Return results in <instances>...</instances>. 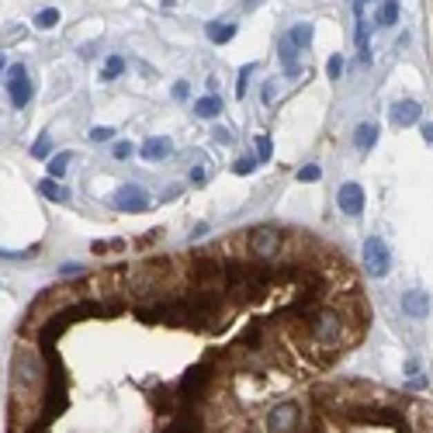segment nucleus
<instances>
[{"label": "nucleus", "instance_id": "f257e3e1", "mask_svg": "<svg viewBox=\"0 0 433 433\" xmlns=\"http://www.w3.org/2000/svg\"><path fill=\"white\" fill-rule=\"evenodd\" d=\"M11 385H15V398L21 402H32L46 392V360L28 347H15V357H11Z\"/></svg>", "mask_w": 433, "mask_h": 433}, {"label": "nucleus", "instance_id": "f03ea898", "mask_svg": "<svg viewBox=\"0 0 433 433\" xmlns=\"http://www.w3.org/2000/svg\"><path fill=\"white\" fill-rule=\"evenodd\" d=\"M302 323H305V333H309V340L312 343H319V347H326V350H336V347H343V340H347V316L340 312V309H333V305H312L305 316H302Z\"/></svg>", "mask_w": 433, "mask_h": 433}, {"label": "nucleus", "instance_id": "7ed1b4c3", "mask_svg": "<svg viewBox=\"0 0 433 433\" xmlns=\"http://www.w3.org/2000/svg\"><path fill=\"white\" fill-rule=\"evenodd\" d=\"M285 250V233L278 226H253L247 233V257L257 264H274Z\"/></svg>", "mask_w": 433, "mask_h": 433}, {"label": "nucleus", "instance_id": "20e7f679", "mask_svg": "<svg viewBox=\"0 0 433 433\" xmlns=\"http://www.w3.org/2000/svg\"><path fill=\"white\" fill-rule=\"evenodd\" d=\"M211 374H215V360H201V364L187 367V371H184V381H180V388H177V398H184V405L201 402L204 392L211 388Z\"/></svg>", "mask_w": 433, "mask_h": 433}, {"label": "nucleus", "instance_id": "39448f33", "mask_svg": "<svg viewBox=\"0 0 433 433\" xmlns=\"http://www.w3.org/2000/svg\"><path fill=\"white\" fill-rule=\"evenodd\" d=\"M267 433H302V405L298 402H278L267 412Z\"/></svg>", "mask_w": 433, "mask_h": 433}, {"label": "nucleus", "instance_id": "423d86ee", "mask_svg": "<svg viewBox=\"0 0 433 433\" xmlns=\"http://www.w3.org/2000/svg\"><path fill=\"white\" fill-rule=\"evenodd\" d=\"M360 260H364V271H367L371 278H388V271H392V253H388L385 240H378V236L364 240Z\"/></svg>", "mask_w": 433, "mask_h": 433}, {"label": "nucleus", "instance_id": "0eeeda50", "mask_svg": "<svg viewBox=\"0 0 433 433\" xmlns=\"http://www.w3.org/2000/svg\"><path fill=\"white\" fill-rule=\"evenodd\" d=\"M115 208H118V211H132V215L146 211V208H149L146 187H139V184H122L118 194H115Z\"/></svg>", "mask_w": 433, "mask_h": 433}, {"label": "nucleus", "instance_id": "6e6552de", "mask_svg": "<svg viewBox=\"0 0 433 433\" xmlns=\"http://www.w3.org/2000/svg\"><path fill=\"white\" fill-rule=\"evenodd\" d=\"M8 94H11V101H15L18 108H25V104L32 101V84H28V70H25L21 63H15V66L8 70Z\"/></svg>", "mask_w": 433, "mask_h": 433}, {"label": "nucleus", "instance_id": "1a4fd4ad", "mask_svg": "<svg viewBox=\"0 0 433 433\" xmlns=\"http://www.w3.org/2000/svg\"><path fill=\"white\" fill-rule=\"evenodd\" d=\"M336 204H340L343 215H360V211H364V187L354 184V180L340 184V191H336Z\"/></svg>", "mask_w": 433, "mask_h": 433}, {"label": "nucleus", "instance_id": "9d476101", "mask_svg": "<svg viewBox=\"0 0 433 433\" xmlns=\"http://www.w3.org/2000/svg\"><path fill=\"white\" fill-rule=\"evenodd\" d=\"M419 118H423V108H419V101L405 97V101H395V104H392V125H395V128L419 125Z\"/></svg>", "mask_w": 433, "mask_h": 433}, {"label": "nucleus", "instance_id": "9b49d317", "mask_svg": "<svg viewBox=\"0 0 433 433\" xmlns=\"http://www.w3.org/2000/svg\"><path fill=\"white\" fill-rule=\"evenodd\" d=\"M402 312H405L409 319H426V316H430V295H426L423 288L405 291V295H402Z\"/></svg>", "mask_w": 433, "mask_h": 433}, {"label": "nucleus", "instance_id": "f8f14e48", "mask_svg": "<svg viewBox=\"0 0 433 433\" xmlns=\"http://www.w3.org/2000/svg\"><path fill=\"white\" fill-rule=\"evenodd\" d=\"M204 32H208V39H211L215 46H226V42H233V39H236L240 25H233V21H211Z\"/></svg>", "mask_w": 433, "mask_h": 433}, {"label": "nucleus", "instance_id": "ddd939ff", "mask_svg": "<svg viewBox=\"0 0 433 433\" xmlns=\"http://www.w3.org/2000/svg\"><path fill=\"white\" fill-rule=\"evenodd\" d=\"M170 149H173V146H170V139L156 135V139H146L139 153H142V160H149V163H153V160H163V156H170Z\"/></svg>", "mask_w": 433, "mask_h": 433}, {"label": "nucleus", "instance_id": "4468645a", "mask_svg": "<svg viewBox=\"0 0 433 433\" xmlns=\"http://www.w3.org/2000/svg\"><path fill=\"white\" fill-rule=\"evenodd\" d=\"M194 115H198V118H204V122L219 118V115H222V97H219V94H208V97H201V101L194 104Z\"/></svg>", "mask_w": 433, "mask_h": 433}, {"label": "nucleus", "instance_id": "2eb2a0df", "mask_svg": "<svg viewBox=\"0 0 433 433\" xmlns=\"http://www.w3.org/2000/svg\"><path fill=\"white\" fill-rule=\"evenodd\" d=\"M374 142H378V125L360 122V125L354 128V146H357V149H371Z\"/></svg>", "mask_w": 433, "mask_h": 433}, {"label": "nucleus", "instance_id": "dca6fc26", "mask_svg": "<svg viewBox=\"0 0 433 433\" xmlns=\"http://www.w3.org/2000/svg\"><path fill=\"white\" fill-rule=\"evenodd\" d=\"M288 42H291L295 49H309V46H312V25H305V21H298V25L291 28V35H288Z\"/></svg>", "mask_w": 433, "mask_h": 433}, {"label": "nucleus", "instance_id": "f3484780", "mask_svg": "<svg viewBox=\"0 0 433 433\" xmlns=\"http://www.w3.org/2000/svg\"><path fill=\"white\" fill-rule=\"evenodd\" d=\"M281 66H285V73H288V77H295V73H298V49H295L288 39L281 42Z\"/></svg>", "mask_w": 433, "mask_h": 433}, {"label": "nucleus", "instance_id": "a211bd4d", "mask_svg": "<svg viewBox=\"0 0 433 433\" xmlns=\"http://www.w3.org/2000/svg\"><path fill=\"white\" fill-rule=\"evenodd\" d=\"M398 21V0H381V11H378V25L392 28Z\"/></svg>", "mask_w": 433, "mask_h": 433}, {"label": "nucleus", "instance_id": "6ab92c4d", "mask_svg": "<svg viewBox=\"0 0 433 433\" xmlns=\"http://www.w3.org/2000/svg\"><path fill=\"white\" fill-rule=\"evenodd\" d=\"M70 160H73V153H56V156L49 160V177H52V180H59V177L70 170Z\"/></svg>", "mask_w": 433, "mask_h": 433}, {"label": "nucleus", "instance_id": "aec40b11", "mask_svg": "<svg viewBox=\"0 0 433 433\" xmlns=\"http://www.w3.org/2000/svg\"><path fill=\"white\" fill-rule=\"evenodd\" d=\"M122 73H125V59L122 56H108V63L101 70V80H118Z\"/></svg>", "mask_w": 433, "mask_h": 433}, {"label": "nucleus", "instance_id": "412c9836", "mask_svg": "<svg viewBox=\"0 0 433 433\" xmlns=\"http://www.w3.org/2000/svg\"><path fill=\"white\" fill-rule=\"evenodd\" d=\"M39 194H46L49 201H66V191H63V187H59L52 177H46V180L39 184Z\"/></svg>", "mask_w": 433, "mask_h": 433}, {"label": "nucleus", "instance_id": "4be33fe9", "mask_svg": "<svg viewBox=\"0 0 433 433\" xmlns=\"http://www.w3.org/2000/svg\"><path fill=\"white\" fill-rule=\"evenodd\" d=\"M59 25V11L56 8H46V11H39V18H35V28H56Z\"/></svg>", "mask_w": 433, "mask_h": 433}, {"label": "nucleus", "instance_id": "5701e85b", "mask_svg": "<svg viewBox=\"0 0 433 433\" xmlns=\"http://www.w3.org/2000/svg\"><path fill=\"white\" fill-rule=\"evenodd\" d=\"M416 430H419V433H433V409H430V405H419Z\"/></svg>", "mask_w": 433, "mask_h": 433}, {"label": "nucleus", "instance_id": "b1692460", "mask_svg": "<svg viewBox=\"0 0 433 433\" xmlns=\"http://www.w3.org/2000/svg\"><path fill=\"white\" fill-rule=\"evenodd\" d=\"M253 63H247L243 70H240V80H236V97H247V87H250V77H253Z\"/></svg>", "mask_w": 433, "mask_h": 433}, {"label": "nucleus", "instance_id": "393cba45", "mask_svg": "<svg viewBox=\"0 0 433 433\" xmlns=\"http://www.w3.org/2000/svg\"><path fill=\"white\" fill-rule=\"evenodd\" d=\"M253 170H257V160H250V156H240V160L233 163V173H236V177H250Z\"/></svg>", "mask_w": 433, "mask_h": 433}, {"label": "nucleus", "instance_id": "a878e982", "mask_svg": "<svg viewBox=\"0 0 433 433\" xmlns=\"http://www.w3.org/2000/svg\"><path fill=\"white\" fill-rule=\"evenodd\" d=\"M49 153H52V139H49V135H39V142L32 146V156H35V160H46Z\"/></svg>", "mask_w": 433, "mask_h": 433}, {"label": "nucleus", "instance_id": "bb28decb", "mask_svg": "<svg viewBox=\"0 0 433 433\" xmlns=\"http://www.w3.org/2000/svg\"><path fill=\"white\" fill-rule=\"evenodd\" d=\"M319 177H323V166H316V163H309V166L298 170V180H302V184H316Z\"/></svg>", "mask_w": 433, "mask_h": 433}, {"label": "nucleus", "instance_id": "cd10ccee", "mask_svg": "<svg viewBox=\"0 0 433 433\" xmlns=\"http://www.w3.org/2000/svg\"><path fill=\"white\" fill-rule=\"evenodd\" d=\"M90 250H94L97 257H101V253H115V250H125V240H111V243H101V240H97V243H90Z\"/></svg>", "mask_w": 433, "mask_h": 433}, {"label": "nucleus", "instance_id": "c85d7f7f", "mask_svg": "<svg viewBox=\"0 0 433 433\" xmlns=\"http://www.w3.org/2000/svg\"><path fill=\"white\" fill-rule=\"evenodd\" d=\"M257 156H260L264 163H267V160L274 156V142H271L267 135H257Z\"/></svg>", "mask_w": 433, "mask_h": 433}, {"label": "nucleus", "instance_id": "c756f323", "mask_svg": "<svg viewBox=\"0 0 433 433\" xmlns=\"http://www.w3.org/2000/svg\"><path fill=\"white\" fill-rule=\"evenodd\" d=\"M90 139L94 142H108V139H115V128L111 125H97V128H90Z\"/></svg>", "mask_w": 433, "mask_h": 433}, {"label": "nucleus", "instance_id": "7c9ffc66", "mask_svg": "<svg viewBox=\"0 0 433 433\" xmlns=\"http://www.w3.org/2000/svg\"><path fill=\"white\" fill-rule=\"evenodd\" d=\"M326 70H329V80H340L343 77V56H333Z\"/></svg>", "mask_w": 433, "mask_h": 433}, {"label": "nucleus", "instance_id": "2f4dec72", "mask_svg": "<svg viewBox=\"0 0 433 433\" xmlns=\"http://www.w3.org/2000/svg\"><path fill=\"white\" fill-rule=\"evenodd\" d=\"M187 94H191V87H187L184 80H180V84H173V97H177V101H184Z\"/></svg>", "mask_w": 433, "mask_h": 433}, {"label": "nucleus", "instance_id": "473e14b6", "mask_svg": "<svg viewBox=\"0 0 433 433\" xmlns=\"http://www.w3.org/2000/svg\"><path fill=\"white\" fill-rule=\"evenodd\" d=\"M115 156H118V160H128V156H132V146H128V142H118V146H115Z\"/></svg>", "mask_w": 433, "mask_h": 433}, {"label": "nucleus", "instance_id": "72a5a7b5", "mask_svg": "<svg viewBox=\"0 0 433 433\" xmlns=\"http://www.w3.org/2000/svg\"><path fill=\"white\" fill-rule=\"evenodd\" d=\"M274 94H278V87H274V84H264V94H260V97H264V104H271V101H274Z\"/></svg>", "mask_w": 433, "mask_h": 433}, {"label": "nucleus", "instance_id": "f704fd0d", "mask_svg": "<svg viewBox=\"0 0 433 433\" xmlns=\"http://www.w3.org/2000/svg\"><path fill=\"white\" fill-rule=\"evenodd\" d=\"M191 180H194V184H204V170L194 166V170H191Z\"/></svg>", "mask_w": 433, "mask_h": 433}, {"label": "nucleus", "instance_id": "c9c22d12", "mask_svg": "<svg viewBox=\"0 0 433 433\" xmlns=\"http://www.w3.org/2000/svg\"><path fill=\"white\" fill-rule=\"evenodd\" d=\"M59 271H63V274H80V271H84V267H80V264H63V267H59Z\"/></svg>", "mask_w": 433, "mask_h": 433}, {"label": "nucleus", "instance_id": "e433bc0d", "mask_svg": "<svg viewBox=\"0 0 433 433\" xmlns=\"http://www.w3.org/2000/svg\"><path fill=\"white\" fill-rule=\"evenodd\" d=\"M405 388H409V392H419V388H426V381H423V378H412Z\"/></svg>", "mask_w": 433, "mask_h": 433}, {"label": "nucleus", "instance_id": "4c0bfd02", "mask_svg": "<svg viewBox=\"0 0 433 433\" xmlns=\"http://www.w3.org/2000/svg\"><path fill=\"white\" fill-rule=\"evenodd\" d=\"M423 139H426V142L433 146V125H423Z\"/></svg>", "mask_w": 433, "mask_h": 433}, {"label": "nucleus", "instance_id": "58836bf2", "mask_svg": "<svg viewBox=\"0 0 433 433\" xmlns=\"http://www.w3.org/2000/svg\"><path fill=\"white\" fill-rule=\"evenodd\" d=\"M0 73H4V56H0Z\"/></svg>", "mask_w": 433, "mask_h": 433}, {"label": "nucleus", "instance_id": "ea45409f", "mask_svg": "<svg viewBox=\"0 0 433 433\" xmlns=\"http://www.w3.org/2000/svg\"><path fill=\"white\" fill-rule=\"evenodd\" d=\"M166 433H180V430H177V426H170V430H166Z\"/></svg>", "mask_w": 433, "mask_h": 433}, {"label": "nucleus", "instance_id": "a19ab883", "mask_svg": "<svg viewBox=\"0 0 433 433\" xmlns=\"http://www.w3.org/2000/svg\"><path fill=\"white\" fill-rule=\"evenodd\" d=\"M354 4H360V8H364V4H367V0H354Z\"/></svg>", "mask_w": 433, "mask_h": 433}, {"label": "nucleus", "instance_id": "79ce46f5", "mask_svg": "<svg viewBox=\"0 0 433 433\" xmlns=\"http://www.w3.org/2000/svg\"><path fill=\"white\" fill-rule=\"evenodd\" d=\"M163 4H166V8H170V4H173V0H163Z\"/></svg>", "mask_w": 433, "mask_h": 433}]
</instances>
